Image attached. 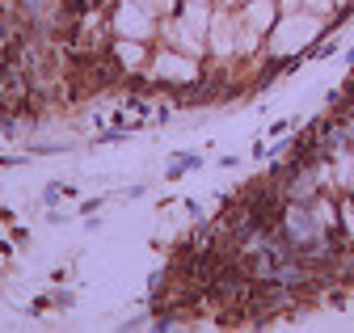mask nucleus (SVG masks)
I'll return each instance as SVG.
<instances>
[{
  "label": "nucleus",
  "mask_w": 354,
  "mask_h": 333,
  "mask_svg": "<svg viewBox=\"0 0 354 333\" xmlns=\"http://www.w3.org/2000/svg\"><path fill=\"white\" fill-rule=\"evenodd\" d=\"M321 34V13H283L279 26L270 30V55H291L299 51L308 38H317Z\"/></svg>",
  "instance_id": "nucleus-1"
},
{
  "label": "nucleus",
  "mask_w": 354,
  "mask_h": 333,
  "mask_svg": "<svg viewBox=\"0 0 354 333\" xmlns=\"http://www.w3.org/2000/svg\"><path fill=\"white\" fill-rule=\"evenodd\" d=\"M156 13L148 9V5H140V0H118V9H114V30H118V38H152L156 34Z\"/></svg>",
  "instance_id": "nucleus-2"
},
{
  "label": "nucleus",
  "mask_w": 354,
  "mask_h": 333,
  "mask_svg": "<svg viewBox=\"0 0 354 333\" xmlns=\"http://www.w3.org/2000/svg\"><path fill=\"white\" fill-rule=\"evenodd\" d=\"M152 72H156V76H165V80H194V76H198V59H194V55H186V51L165 47V51L152 59Z\"/></svg>",
  "instance_id": "nucleus-3"
},
{
  "label": "nucleus",
  "mask_w": 354,
  "mask_h": 333,
  "mask_svg": "<svg viewBox=\"0 0 354 333\" xmlns=\"http://www.w3.org/2000/svg\"><path fill=\"white\" fill-rule=\"evenodd\" d=\"M207 38H211V51L215 55H236L241 51V43H236V26H232V13H224V9H215L211 13V30H207Z\"/></svg>",
  "instance_id": "nucleus-4"
},
{
  "label": "nucleus",
  "mask_w": 354,
  "mask_h": 333,
  "mask_svg": "<svg viewBox=\"0 0 354 333\" xmlns=\"http://www.w3.org/2000/svg\"><path fill=\"white\" fill-rule=\"evenodd\" d=\"M283 17L279 9V0H245V9H241V21L253 30V34H266V30H274Z\"/></svg>",
  "instance_id": "nucleus-5"
},
{
  "label": "nucleus",
  "mask_w": 354,
  "mask_h": 333,
  "mask_svg": "<svg viewBox=\"0 0 354 333\" xmlns=\"http://www.w3.org/2000/svg\"><path fill=\"white\" fill-rule=\"evenodd\" d=\"M118 59H122L127 68H136V64L144 59V51H140V38H122V43H118Z\"/></svg>",
  "instance_id": "nucleus-6"
},
{
  "label": "nucleus",
  "mask_w": 354,
  "mask_h": 333,
  "mask_svg": "<svg viewBox=\"0 0 354 333\" xmlns=\"http://www.w3.org/2000/svg\"><path fill=\"white\" fill-rule=\"evenodd\" d=\"M304 5H308V13H329L333 0H304Z\"/></svg>",
  "instance_id": "nucleus-7"
},
{
  "label": "nucleus",
  "mask_w": 354,
  "mask_h": 333,
  "mask_svg": "<svg viewBox=\"0 0 354 333\" xmlns=\"http://www.w3.org/2000/svg\"><path fill=\"white\" fill-rule=\"evenodd\" d=\"M337 5H346V0H333V9H337Z\"/></svg>",
  "instance_id": "nucleus-8"
}]
</instances>
